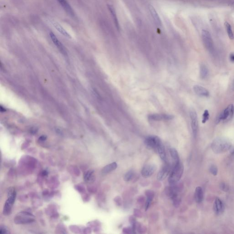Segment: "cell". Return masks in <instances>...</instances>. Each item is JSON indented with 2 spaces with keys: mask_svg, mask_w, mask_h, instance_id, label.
<instances>
[{
  "mask_svg": "<svg viewBox=\"0 0 234 234\" xmlns=\"http://www.w3.org/2000/svg\"><path fill=\"white\" fill-rule=\"evenodd\" d=\"M195 199L197 203H201L203 200V193L202 188L200 187H198L195 189Z\"/></svg>",
  "mask_w": 234,
  "mask_h": 234,
  "instance_id": "obj_18",
  "label": "cell"
},
{
  "mask_svg": "<svg viewBox=\"0 0 234 234\" xmlns=\"http://www.w3.org/2000/svg\"><path fill=\"white\" fill-rule=\"evenodd\" d=\"M170 152L171 157H172L173 161L174 162L175 164L180 162L178 152L175 149L171 148L170 150Z\"/></svg>",
  "mask_w": 234,
  "mask_h": 234,
  "instance_id": "obj_25",
  "label": "cell"
},
{
  "mask_svg": "<svg viewBox=\"0 0 234 234\" xmlns=\"http://www.w3.org/2000/svg\"><path fill=\"white\" fill-rule=\"evenodd\" d=\"M202 41L206 49L208 50L210 54L214 55L215 53V48H214L213 40L210 32L207 30H202Z\"/></svg>",
  "mask_w": 234,
  "mask_h": 234,
  "instance_id": "obj_5",
  "label": "cell"
},
{
  "mask_svg": "<svg viewBox=\"0 0 234 234\" xmlns=\"http://www.w3.org/2000/svg\"><path fill=\"white\" fill-rule=\"evenodd\" d=\"M156 150L158 152L159 156L163 161H165L166 160V154H165V149L162 143H161L158 147L156 149Z\"/></svg>",
  "mask_w": 234,
  "mask_h": 234,
  "instance_id": "obj_23",
  "label": "cell"
},
{
  "mask_svg": "<svg viewBox=\"0 0 234 234\" xmlns=\"http://www.w3.org/2000/svg\"><path fill=\"white\" fill-rule=\"evenodd\" d=\"M65 12L72 17L75 16L74 10L66 0H57Z\"/></svg>",
  "mask_w": 234,
  "mask_h": 234,
  "instance_id": "obj_15",
  "label": "cell"
},
{
  "mask_svg": "<svg viewBox=\"0 0 234 234\" xmlns=\"http://www.w3.org/2000/svg\"><path fill=\"white\" fill-rule=\"evenodd\" d=\"M147 196V200L146 204V210H148L151 205L152 200L154 199V194L152 191H147L146 192Z\"/></svg>",
  "mask_w": 234,
  "mask_h": 234,
  "instance_id": "obj_21",
  "label": "cell"
},
{
  "mask_svg": "<svg viewBox=\"0 0 234 234\" xmlns=\"http://www.w3.org/2000/svg\"><path fill=\"white\" fill-rule=\"evenodd\" d=\"M220 187L223 191H224V192H227V191H229V187H228V186L225 183H221V184H220Z\"/></svg>",
  "mask_w": 234,
  "mask_h": 234,
  "instance_id": "obj_31",
  "label": "cell"
},
{
  "mask_svg": "<svg viewBox=\"0 0 234 234\" xmlns=\"http://www.w3.org/2000/svg\"><path fill=\"white\" fill-rule=\"evenodd\" d=\"M1 111L2 112H3L6 111V110H5L4 109H2V106H1Z\"/></svg>",
  "mask_w": 234,
  "mask_h": 234,
  "instance_id": "obj_34",
  "label": "cell"
},
{
  "mask_svg": "<svg viewBox=\"0 0 234 234\" xmlns=\"http://www.w3.org/2000/svg\"><path fill=\"white\" fill-rule=\"evenodd\" d=\"M230 61L232 62H234V53H232L230 55Z\"/></svg>",
  "mask_w": 234,
  "mask_h": 234,
  "instance_id": "obj_32",
  "label": "cell"
},
{
  "mask_svg": "<svg viewBox=\"0 0 234 234\" xmlns=\"http://www.w3.org/2000/svg\"><path fill=\"white\" fill-rule=\"evenodd\" d=\"M210 118V113L208 110H205L202 114V124H205Z\"/></svg>",
  "mask_w": 234,
  "mask_h": 234,
  "instance_id": "obj_28",
  "label": "cell"
},
{
  "mask_svg": "<svg viewBox=\"0 0 234 234\" xmlns=\"http://www.w3.org/2000/svg\"><path fill=\"white\" fill-rule=\"evenodd\" d=\"M108 6L110 12L112 16L113 17V20H114V23H115L116 27H117V29H119V25L118 24V20L117 19L116 12H115L114 7H113V6L110 5H109Z\"/></svg>",
  "mask_w": 234,
  "mask_h": 234,
  "instance_id": "obj_24",
  "label": "cell"
},
{
  "mask_svg": "<svg viewBox=\"0 0 234 234\" xmlns=\"http://www.w3.org/2000/svg\"><path fill=\"white\" fill-rule=\"evenodd\" d=\"M84 180L88 183H93L95 180V175L94 171L89 170L85 173L84 175Z\"/></svg>",
  "mask_w": 234,
  "mask_h": 234,
  "instance_id": "obj_19",
  "label": "cell"
},
{
  "mask_svg": "<svg viewBox=\"0 0 234 234\" xmlns=\"http://www.w3.org/2000/svg\"><path fill=\"white\" fill-rule=\"evenodd\" d=\"M210 172L214 176H216L218 173V168L215 165H211L210 167Z\"/></svg>",
  "mask_w": 234,
  "mask_h": 234,
  "instance_id": "obj_30",
  "label": "cell"
},
{
  "mask_svg": "<svg viewBox=\"0 0 234 234\" xmlns=\"http://www.w3.org/2000/svg\"><path fill=\"white\" fill-rule=\"evenodd\" d=\"M234 114V107L233 104H230L222 113H221L217 119L216 123H219L221 121H228L231 120Z\"/></svg>",
  "mask_w": 234,
  "mask_h": 234,
  "instance_id": "obj_6",
  "label": "cell"
},
{
  "mask_svg": "<svg viewBox=\"0 0 234 234\" xmlns=\"http://www.w3.org/2000/svg\"><path fill=\"white\" fill-rule=\"evenodd\" d=\"M35 220V217L32 214L23 211L17 214L15 216L14 221L16 224H27L33 222Z\"/></svg>",
  "mask_w": 234,
  "mask_h": 234,
  "instance_id": "obj_4",
  "label": "cell"
},
{
  "mask_svg": "<svg viewBox=\"0 0 234 234\" xmlns=\"http://www.w3.org/2000/svg\"><path fill=\"white\" fill-rule=\"evenodd\" d=\"M156 166L153 164H148L145 165L141 170V175L145 178L150 177L156 171Z\"/></svg>",
  "mask_w": 234,
  "mask_h": 234,
  "instance_id": "obj_10",
  "label": "cell"
},
{
  "mask_svg": "<svg viewBox=\"0 0 234 234\" xmlns=\"http://www.w3.org/2000/svg\"><path fill=\"white\" fill-rule=\"evenodd\" d=\"M149 120L150 121H167L173 119L174 118L173 115L166 114H151L148 116Z\"/></svg>",
  "mask_w": 234,
  "mask_h": 234,
  "instance_id": "obj_9",
  "label": "cell"
},
{
  "mask_svg": "<svg viewBox=\"0 0 234 234\" xmlns=\"http://www.w3.org/2000/svg\"><path fill=\"white\" fill-rule=\"evenodd\" d=\"M50 37L52 41L56 45V47L60 50V51L62 53V54H64V55H66L67 53H66V50H65L64 46L63 45L62 43L58 40L56 36L53 33H52V32L50 33Z\"/></svg>",
  "mask_w": 234,
  "mask_h": 234,
  "instance_id": "obj_13",
  "label": "cell"
},
{
  "mask_svg": "<svg viewBox=\"0 0 234 234\" xmlns=\"http://www.w3.org/2000/svg\"><path fill=\"white\" fill-rule=\"evenodd\" d=\"M209 70L205 65L201 64L200 66V76L202 79H205L208 77Z\"/></svg>",
  "mask_w": 234,
  "mask_h": 234,
  "instance_id": "obj_22",
  "label": "cell"
},
{
  "mask_svg": "<svg viewBox=\"0 0 234 234\" xmlns=\"http://www.w3.org/2000/svg\"><path fill=\"white\" fill-rule=\"evenodd\" d=\"M46 138L45 137V136H43L41 137H40L39 139H40V140H45V139H46Z\"/></svg>",
  "mask_w": 234,
  "mask_h": 234,
  "instance_id": "obj_33",
  "label": "cell"
},
{
  "mask_svg": "<svg viewBox=\"0 0 234 234\" xmlns=\"http://www.w3.org/2000/svg\"><path fill=\"white\" fill-rule=\"evenodd\" d=\"M117 163L113 162L110 164L107 165L106 166L103 167L102 169V173L103 174H106L110 172L115 170L117 168Z\"/></svg>",
  "mask_w": 234,
  "mask_h": 234,
  "instance_id": "obj_20",
  "label": "cell"
},
{
  "mask_svg": "<svg viewBox=\"0 0 234 234\" xmlns=\"http://www.w3.org/2000/svg\"><path fill=\"white\" fill-rule=\"evenodd\" d=\"M225 29H226V31H227V34H228L229 38L231 40L234 39V35L232 29V26L227 22H225Z\"/></svg>",
  "mask_w": 234,
  "mask_h": 234,
  "instance_id": "obj_26",
  "label": "cell"
},
{
  "mask_svg": "<svg viewBox=\"0 0 234 234\" xmlns=\"http://www.w3.org/2000/svg\"><path fill=\"white\" fill-rule=\"evenodd\" d=\"M224 210V205L222 201L219 198H216L214 203V210L215 214L217 215L222 214L223 213Z\"/></svg>",
  "mask_w": 234,
  "mask_h": 234,
  "instance_id": "obj_11",
  "label": "cell"
},
{
  "mask_svg": "<svg viewBox=\"0 0 234 234\" xmlns=\"http://www.w3.org/2000/svg\"><path fill=\"white\" fill-rule=\"evenodd\" d=\"M231 147V144L227 140L223 138L216 139L212 144V149L216 154L223 153Z\"/></svg>",
  "mask_w": 234,
  "mask_h": 234,
  "instance_id": "obj_2",
  "label": "cell"
},
{
  "mask_svg": "<svg viewBox=\"0 0 234 234\" xmlns=\"http://www.w3.org/2000/svg\"><path fill=\"white\" fill-rule=\"evenodd\" d=\"M149 9L156 24L158 26L162 25V21L154 7L152 5H150L149 6Z\"/></svg>",
  "mask_w": 234,
  "mask_h": 234,
  "instance_id": "obj_17",
  "label": "cell"
},
{
  "mask_svg": "<svg viewBox=\"0 0 234 234\" xmlns=\"http://www.w3.org/2000/svg\"><path fill=\"white\" fill-rule=\"evenodd\" d=\"M134 175H135V174H134V172L132 171H129V172H127L125 174L124 177V180L125 181H126V182H128V181H130L133 179Z\"/></svg>",
  "mask_w": 234,
  "mask_h": 234,
  "instance_id": "obj_27",
  "label": "cell"
},
{
  "mask_svg": "<svg viewBox=\"0 0 234 234\" xmlns=\"http://www.w3.org/2000/svg\"><path fill=\"white\" fill-rule=\"evenodd\" d=\"M190 117L193 136L194 137L196 138L198 134L199 125H198V116L195 111L192 110L190 112Z\"/></svg>",
  "mask_w": 234,
  "mask_h": 234,
  "instance_id": "obj_8",
  "label": "cell"
},
{
  "mask_svg": "<svg viewBox=\"0 0 234 234\" xmlns=\"http://www.w3.org/2000/svg\"><path fill=\"white\" fill-rule=\"evenodd\" d=\"M50 22L53 26L56 28L57 31H59L61 34L63 35L65 37L68 39L72 38L71 35L65 29V28L58 22L53 19H50Z\"/></svg>",
  "mask_w": 234,
  "mask_h": 234,
  "instance_id": "obj_12",
  "label": "cell"
},
{
  "mask_svg": "<svg viewBox=\"0 0 234 234\" xmlns=\"http://www.w3.org/2000/svg\"><path fill=\"white\" fill-rule=\"evenodd\" d=\"M170 171V167L168 165L163 166L157 174V179L159 181H162L165 179L169 174Z\"/></svg>",
  "mask_w": 234,
  "mask_h": 234,
  "instance_id": "obj_16",
  "label": "cell"
},
{
  "mask_svg": "<svg viewBox=\"0 0 234 234\" xmlns=\"http://www.w3.org/2000/svg\"><path fill=\"white\" fill-rule=\"evenodd\" d=\"M162 143L161 139L156 136H149L147 137L145 140V144L148 147L156 150L158 146Z\"/></svg>",
  "mask_w": 234,
  "mask_h": 234,
  "instance_id": "obj_7",
  "label": "cell"
},
{
  "mask_svg": "<svg viewBox=\"0 0 234 234\" xmlns=\"http://www.w3.org/2000/svg\"><path fill=\"white\" fill-rule=\"evenodd\" d=\"M184 170V165L181 162L175 164L168 179L169 183L174 184L179 182L183 175Z\"/></svg>",
  "mask_w": 234,
  "mask_h": 234,
  "instance_id": "obj_3",
  "label": "cell"
},
{
  "mask_svg": "<svg viewBox=\"0 0 234 234\" xmlns=\"http://www.w3.org/2000/svg\"><path fill=\"white\" fill-rule=\"evenodd\" d=\"M17 193L15 189L10 188L7 191V199L6 201L3 210V214L5 215H8L12 211V208L16 198Z\"/></svg>",
  "mask_w": 234,
  "mask_h": 234,
  "instance_id": "obj_1",
  "label": "cell"
},
{
  "mask_svg": "<svg viewBox=\"0 0 234 234\" xmlns=\"http://www.w3.org/2000/svg\"><path fill=\"white\" fill-rule=\"evenodd\" d=\"M194 90L197 95L200 97H208L210 95L209 91L199 85H195L194 87Z\"/></svg>",
  "mask_w": 234,
  "mask_h": 234,
  "instance_id": "obj_14",
  "label": "cell"
},
{
  "mask_svg": "<svg viewBox=\"0 0 234 234\" xmlns=\"http://www.w3.org/2000/svg\"><path fill=\"white\" fill-rule=\"evenodd\" d=\"M10 233V230L5 225H1L0 226V234H9Z\"/></svg>",
  "mask_w": 234,
  "mask_h": 234,
  "instance_id": "obj_29",
  "label": "cell"
},
{
  "mask_svg": "<svg viewBox=\"0 0 234 234\" xmlns=\"http://www.w3.org/2000/svg\"><path fill=\"white\" fill-rule=\"evenodd\" d=\"M232 89L234 90V80L232 84Z\"/></svg>",
  "mask_w": 234,
  "mask_h": 234,
  "instance_id": "obj_35",
  "label": "cell"
}]
</instances>
